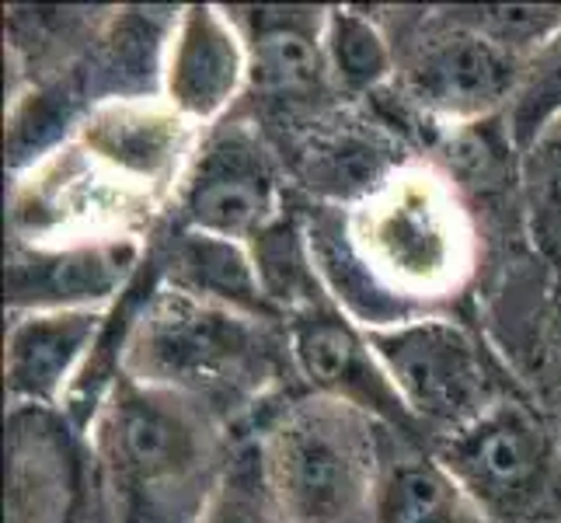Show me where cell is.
Masks as SVG:
<instances>
[{"instance_id": "obj_10", "label": "cell", "mask_w": 561, "mask_h": 523, "mask_svg": "<svg viewBox=\"0 0 561 523\" xmlns=\"http://www.w3.org/2000/svg\"><path fill=\"white\" fill-rule=\"evenodd\" d=\"M248 46V99L259 126L268 120L283 129H307L345 102L335 94L324 67L328 8L244 4L230 8Z\"/></svg>"}, {"instance_id": "obj_1", "label": "cell", "mask_w": 561, "mask_h": 523, "mask_svg": "<svg viewBox=\"0 0 561 523\" xmlns=\"http://www.w3.org/2000/svg\"><path fill=\"white\" fill-rule=\"evenodd\" d=\"M300 213L324 294L366 332L457 318L481 280L485 241L468 189L425 154L356 203H307Z\"/></svg>"}, {"instance_id": "obj_17", "label": "cell", "mask_w": 561, "mask_h": 523, "mask_svg": "<svg viewBox=\"0 0 561 523\" xmlns=\"http://www.w3.org/2000/svg\"><path fill=\"white\" fill-rule=\"evenodd\" d=\"M370 523H495L463 492L436 454L387 430Z\"/></svg>"}, {"instance_id": "obj_4", "label": "cell", "mask_w": 561, "mask_h": 523, "mask_svg": "<svg viewBox=\"0 0 561 523\" xmlns=\"http://www.w3.org/2000/svg\"><path fill=\"white\" fill-rule=\"evenodd\" d=\"M248 440L283 523H370L380 422L297 387L251 422Z\"/></svg>"}, {"instance_id": "obj_7", "label": "cell", "mask_w": 561, "mask_h": 523, "mask_svg": "<svg viewBox=\"0 0 561 523\" xmlns=\"http://www.w3.org/2000/svg\"><path fill=\"white\" fill-rule=\"evenodd\" d=\"M430 451L495 523H561V433L524 395L510 391Z\"/></svg>"}, {"instance_id": "obj_20", "label": "cell", "mask_w": 561, "mask_h": 523, "mask_svg": "<svg viewBox=\"0 0 561 523\" xmlns=\"http://www.w3.org/2000/svg\"><path fill=\"white\" fill-rule=\"evenodd\" d=\"M561 115V32H554L524 64L513 102L502 115V133L513 150H524L540 129Z\"/></svg>"}, {"instance_id": "obj_24", "label": "cell", "mask_w": 561, "mask_h": 523, "mask_svg": "<svg viewBox=\"0 0 561 523\" xmlns=\"http://www.w3.org/2000/svg\"><path fill=\"white\" fill-rule=\"evenodd\" d=\"M558 433H561V422H558Z\"/></svg>"}, {"instance_id": "obj_14", "label": "cell", "mask_w": 561, "mask_h": 523, "mask_svg": "<svg viewBox=\"0 0 561 523\" xmlns=\"http://www.w3.org/2000/svg\"><path fill=\"white\" fill-rule=\"evenodd\" d=\"M112 311H22L8 315L4 395L8 412H64L70 391L102 342Z\"/></svg>"}, {"instance_id": "obj_8", "label": "cell", "mask_w": 561, "mask_h": 523, "mask_svg": "<svg viewBox=\"0 0 561 523\" xmlns=\"http://www.w3.org/2000/svg\"><path fill=\"white\" fill-rule=\"evenodd\" d=\"M286 179L289 171L276 140L248 112H234L203 133L164 224L255 245L294 209Z\"/></svg>"}, {"instance_id": "obj_2", "label": "cell", "mask_w": 561, "mask_h": 523, "mask_svg": "<svg viewBox=\"0 0 561 523\" xmlns=\"http://www.w3.org/2000/svg\"><path fill=\"white\" fill-rule=\"evenodd\" d=\"M123 374L199 405L230 433L244 419L255 422L297 380L283 321L171 289L150 259L140 269L123 339Z\"/></svg>"}, {"instance_id": "obj_3", "label": "cell", "mask_w": 561, "mask_h": 523, "mask_svg": "<svg viewBox=\"0 0 561 523\" xmlns=\"http://www.w3.org/2000/svg\"><path fill=\"white\" fill-rule=\"evenodd\" d=\"M84 440L108 523H203L238 451V436L199 405L126 374Z\"/></svg>"}, {"instance_id": "obj_16", "label": "cell", "mask_w": 561, "mask_h": 523, "mask_svg": "<svg viewBox=\"0 0 561 523\" xmlns=\"http://www.w3.org/2000/svg\"><path fill=\"white\" fill-rule=\"evenodd\" d=\"M147 259L158 280L171 289H182L188 297L220 304L251 318L283 321L279 307L265 294V283L248 245L164 224L153 235Z\"/></svg>"}, {"instance_id": "obj_5", "label": "cell", "mask_w": 561, "mask_h": 523, "mask_svg": "<svg viewBox=\"0 0 561 523\" xmlns=\"http://www.w3.org/2000/svg\"><path fill=\"white\" fill-rule=\"evenodd\" d=\"M168 213L171 206L158 192L70 137L32 168L11 174L8 245H150Z\"/></svg>"}, {"instance_id": "obj_23", "label": "cell", "mask_w": 561, "mask_h": 523, "mask_svg": "<svg viewBox=\"0 0 561 523\" xmlns=\"http://www.w3.org/2000/svg\"><path fill=\"white\" fill-rule=\"evenodd\" d=\"M88 489H91V481H88ZM81 523H108V516L102 513V507H99V499H94V492H88V507H84Z\"/></svg>"}, {"instance_id": "obj_18", "label": "cell", "mask_w": 561, "mask_h": 523, "mask_svg": "<svg viewBox=\"0 0 561 523\" xmlns=\"http://www.w3.org/2000/svg\"><path fill=\"white\" fill-rule=\"evenodd\" d=\"M328 81L345 105L370 102L394 88L398 56L380 14L366 8H328L324 25Z\"/></svg>"}, {"instance_id": "obj_9", "label": "cell", "mask_w": 561, "mask_h": 523, "mask_svg": "<svg viewBox=\"0 0 561 523\" xmlns=\"http://www.w3.org/2000/svg\"><path fill=\"white\" fill-rule=\"evenodd\" d=\"M370 342L430 447L516 391L502 380L481 336L460 318L377 328Z\"/></svg>"}, {"instance_id": "obj_21", "label": "cell", "mask_w": 561, "mask_h": 523, "mask_svg": "<svg viewBox=\"0 0 561 523\" xmlns=\"http://www.w3.org/2000/svg\"><path fill=\"white\" fill-rule=\"evenodd\" d=\"M463 25H471L506 53L530 60V56L561 32V4H457Z\"/></svg>"}, {"instance_id": "obj_15", "label": "cell", "mask_w": 561, "mask_h": 523, "mask_svg": "<svg viewBox=\"0 0 561 523\" xmlns=\"http://www.w3.org/2000/svg\"><path fill=\"white\" fill-rule=\"evenodd\" d=\"M60 412H8V523H81L84 461Z\"/></svg>"}, {"instance_id": "obj_12", "label": "cell", "mask_w": 561, "mask_h": 523, "mask_svg": "<svg viewBox=\"0 0 561 523\" xmlns=\"http://www.w3.org/2000/svg\"><path fill=\"white\" fill-rule=\"evenodd\" d=\"M248 77V46L230 8H179L168 38L161 99L192 126L213 129L244 105Z\"/></svg>"}, {"instance_id": "obj_11", "label": "cell", "mask_w": 561, "mask_h": 523, "mask_svg": "<svg viewBox=\"0 0 561 523\" xmlns=\"http://www.w3.org/2000/svg\"><path fill=\"white\" fill-rule=\"evenodd\" d=\"M283 325L294 374L304 391L342 401L380 422L383 430L425 443V433L404 409L398 387L383 371L370 332L353 315H345L324 289L297 304L294 311H286Z\"/></svg>"}, {"instance_id": "obj_19", "label": "cell", "mask_w": 561, "mask_h": 523, "mask_svg": "<svg viewBox=\"0 0 561 523\" xmlns=\"http://www.w3.org/2000/svg\"><path fill=\"white\" fill-rule=\"evenodd\" d=\"M516 203L534 251L561 269V115L516 154Z\"/></svg>"}, {"instance_id": "obj_13", "label": "cell", "mask_w": 561, "mask_h": 523, "mask_svg": "<svg viewBox=\"0 0 561 523\" xmlns=\"http://www.w3.org/2000/svg\"><path fill=\"white\" fill-rule=\"evenodd\" d=\"M150 245L22 248L8 245V315L112 311L140 276Z\"/></svg>"}, {"instance_id": "obj_22", "label": "cell", "mask_w": 561, "mask_h": 523, "mask_svg": "<svg viewBox=\"0 0 561 523\" xmlns=\"http://www.w3.org/2000/svg\"><path fill=\"white\" fill-rule=\"evenodd\" d=\"M203 523H283L276 502L262 481L259 457L251 451L248 436L238 440L234 461H230L224 486H220L217 499L209 502Z\"/></svg>"}, {"instance_id": "obj_6", "label": "cell", "mask_w": 561, "mask_h": 523, "mask_svg": "<svg viewBox=\"0 0 561 523\" xmlns=\"http://www.w3.org/2000/svg\"><path fill=\"white\" fill-rule=\"evenodd\" d=\"M380 22L394 43V94L422 123L468 133L502 123L524 60L463 25L454 8L398 11V25Z\"/></svg>"}]
</instances>
